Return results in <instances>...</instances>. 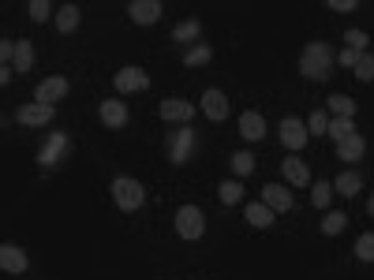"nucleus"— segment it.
<instances>
[{"instance_id": "obj_22", "label": "nucleus", "mask_w": 374, "mask_h": 280, "mask_svg": "<svg viewBox=\"0 0 374 280\" xmlns=\"http://www.w3.org/2000/svg\"><path fill=\"white\" fill-rule=\"evenodd\" d=\"M198 30H203L198 19H183V23L172 26V42H191V37H198Z\"/></svg>"}, {"instance_id": "obj_37", "label": "nucleus", "mask_w": 374, "mask_h": 280, "mask_svg": "<svg viewBox=\"0 0 374 280\" xmlns=\"http://www.w3.org/2000/svg\"><path fill=\"white\" fill-rule=\"evenodd\" d=\"M356 0H329V11H356Z\"/></svg>"}, {"instance_id": "obj_3", "label": "nucleus", "mask_w": 374, "mask_h": 280, "mask_svg": "<svg viewBox=\"0 0 374 280\" xmlns=\"http://www.w3.org/2000/svg\"><path fill=\"white\" fill-rule=\"evenodd\" d=\"M206 232V217L198 206H180L176 209V235L180 239H198Z\"/></svg>"}, {"instance_id": "obj_25", "label": "nucleus", "mask_w": 374, "mask_h": 280, "mask_svg": "<svg viewBox=\"0 0 374 280\" xmlns=\"http://www.w3.org/2000/svg\"><path fill=\"white\" fill-rule=\"evenodd\" d=\"M191 139H195V131H180V135H176V142H172V161H176V165H183V161H187Z\"/></svg>"}, {"instance_id": "obj_11", "label": "nucleus", "mask_w": 374, "mask_h": 280, "mask_svg": "<svg viewBox=\"0 0 374 280\" xmlns=\"http://www.w3.org/2000/svg\"><path fill=\"white\" fill-rule=\"evenodd\" d=\"M203 112L213 124H221V119L229 116V98H225V90H206L203 93Z\"/></svg>"}, {"instance_id": "obj_27", "label": "nucleus", "mask_w": 374, "mask_h": 280, "mask_svg": "<svg viewBox=\"0 0 374 280\" xmlns=\"http://www.w3.org/2000/svg\"><path fill=\"white\" fill-rule=\"evenodd\" d=\"M352 250H356L359 262H374V232H363V235H359Z\"/></svg>"}, {"instance_id": "obj_36", "label": "nucleus", "mask_w": 374, "mask_h": 280, "mask_svg": "<svg viewBox=\"0 0 374 280\" xmlns=\"http://www.w3.org/2000/svg\"><path fill=\"white\" fill-rule=\"evenodd\" d=\"M359 57H363V52H356V49H348V45H344V49L337 52V64H341V68H356V64H359Z\"/></svg>"}, {"instance_id": "obj_13", "label": "nucleus", "mask_w": 374, "mask_h": 280, "mask_svg": "<svg viewBox=\"0 0 374 280\" xmlns=\"http://www.w3.org/2000/svg\"><path fill=\"white\" fill-rule=\"evenodd\" d=\"M262 202L270 206L273 213H288L292 209V191H285L280 183H266L262 187Z\"/></svg>"}, {"instance_id": "obj_24", "label": "nucleus", "mask_w": 374, "mask_h": 280, "mask_svg": "<svg viewBox=\"0 0 374 280\" xmlns=\"http://www.w3.org/2000/svg\"><path fill=\"white\" fill-rule=\"evenodd\" d=\"M307 131L318 139V135H329V109H314L311 119H307Z\"/></svg>"}, {"instance_id": "obj_34", "label": "nucleus", "mask_w": 374, "mask_h": 280, "mask_svg": "<svg viewBox=\"0 0 374 280\" xmlns=\"http://www.w3.org/2000/svg\"><path fill=\"white\" fill-rule=\"evenodd\" d=\"M367 42H370V37L363 30H348V34H344V45L356 49V52H367Z\"/></svg>"}, {"instance_id": "obj_30", "label": "nucleus", "mask_w": 374, "mask_h": 280, "mask_svg": "<svg viewBox=\"0 0 374 280\" xmlns=\"http://www.w3.org/2000/svg\"><path fill=\"white\" fill-rule=\"evenodd\" d=\"M329 198H333V183L318 180V183H314V191H311V202H314V209H326V206H329Z\"/></svg>"}, {"instance_id": "obj_18", "label": "nucleus", "mask_w": 374, "mask_h": 280, "mask_svg": "<svg viewBox=\"0 0 374 280\" xmlns=\"http://www.w3.org/2000/svg\"><path fill=\"white\" fill-rule=\"evenodd\" d=\"M363 150H367V142H363V135H356L352 139H344V142H337V157L341 161H359V157H363Z\"/></svg>"}, {"instance_id": "obj_26", "label": "nucleus", "mask_w": 374, "mask_h": 280, "mask_svg": "<svg viewBox=\"0 0 374 280\" xmlns=\"http://www.w3.org/2000/svg\"><path fill=\"white\" fill-rule=\"evenodd\" d=\"M210 57H213L210 45H195V49H187L183 64H187V68H203V64H210Z\"/></svg>"}, {"instance_id": "obj_7", "label": "nucleus", "mask_w": 374, "mask_h": 280, "mask_svg": "<svg viewBox=\"0 0 374 280\" xmlns=\"http://www.w3.org/2000/svg\"><path fill=\"white\" fill-rule=\"evenodd\" d=\"M162 0H131L128 4V16L135 26H154L157 19H162Z\"/></svg>"}, {"instance_id": "obj_4", "label": "nucleus", "mask_w": 374, "mask_h": 280, "mask_svg": "<svg viewBox=\"0 0 374 280\" xmlns=\"http://www.w3.org/2000/svg\"><path fill=\"white\" fill-rule=\"evenodd\" d=\"M68 78H64V75H49L45 78V83H38L34 86V101L38 105H57V101H64V98H68Z\"/></svg>"}, {"instance_id": "obj_33", "label": "nucleus", "mask_w": 374, "mask_h": 280, "mask_svg": "<svg viewBox=\"0 0 374 280\" xmlns=\"http://www.w3.org/2000/svg\"><path fill=\"white\" fill-rule=\"evenodd\" d=\"M26 11H30L34 23H45L52 16V4H49V0H30V8H26Z\"/></svg>"}, {"instance_id": "obj_5", "label": "nucleus", "mask_w": 374, "mask_h": 280, "mask_svg": "<svg viewBox=\"0 0 374 280\" xmlns=\"http://www.w3.org/2000/svg\"><path fill=\"white\" fill-rule=\"evenodd\" d=\"M280 142H285L288 150L296 153V150H303V146L311 142V131H307V124H303V119H296V116H285V119H280Z\"/></svg>"}, {"instance_id": "obj_20", "label": "nucleus", "mask_w": 374, "mask_h": 280, "mask_svg": "<svg viewBox=\"0 0 374 280\" xmlns=\"http://www.w3.org/2000/svg\"><path fill=\"white\" fill-rule=\"evenodd\" d=\"M30 68H34V42H26V37H23V42H16V71L26 75Z\"/></svg>"}, {"instance_id": "obj_29", "label": "nucleus", "mask_w": 374, "mask_h": 280, "mask_svg": "<svg viewBox=\"0 0 374 280\" xmlns=\"http://www.w3.org/2000/svg\"><path fill=\"white\" fill-rule=\"evenodd\" d=\"M344 224H348L344 213H326V217H322V235H341Z\"/></svg>"}, {"instance_id": "obj_19", "label": "nucleus", "mask_w": 374, "mask_h": 280, "mask_svg": "<svg viewBox=\"0 0 374 280\" xmlns=\"http://www.w3.org/2000/svg\"><path fill=\"white\" fill-rule=\"evenodd\" d=\"M244 217H247V224H255V228H270V224H273V209L266 202H251L244 209Z\"/></svg>"}, {"instance_id": "obj_39", "label": "nucleus", "mask_w": 374, "mask_h": 280, "mask_svg": "<svg viewBox=\"0 0 374 280\" xmlns=\"http://www.w3.org/2000/svg\"><path fill=\"white\" fill-rule=\"evenodd\" d=\"M367 213H370V217H374V194L367 198Z\"/></svg>"}, {"instance_id": "obj_10", "label": "nucleus", "mask_w": 374, "mask_h": 280, "mask_svg": "<svg viewBox=\"0 0 374 280\" xmlns=\"http://www.w3.org/2000/svg\"><path fill=\"white\" fill-rule=\"evenodd\" d=\"M98 116H101V124H105V127L120 131V127L128 124V105H124V101H116V98H109V101H101Z\"/></svg>"}, {"instance_id": "obj_6", "label": "nucleus", "mask_w": 374, "mask_h": 280, "mask_svg": "<svg viewBox=\"0 0 374 280\" xmlns=\"http://www.w3.org/2000/svg\"><path fill=\"white\" fill-rule=\"evenodd\" d=\"M113 86H116L120 93H139V90L150 86V75H146L142 68H135V64H128V68H120V71L113 75Z\"/></svg>"}, {"instance_id": "obj_21", "label": "nucleus", "mask_w": 374, "mask_h": 280, "mask_svg": "<svg viewBox=\"0 0 374 280\" xmlns=\"http://www.w3.org/2000/svg\"><path fill=\"white\" fill-rule=\"evenodd\" d=\"M326 105H329V112H333V116H344V119H352V116H356V101L348 98V93H333Z\"/></svg>"}, {"instance_id": "obj_14", "label": "nucleus", "mask_w": 374, "mask_h": 280, "mask_svg": "<svg viewBox=\"0 0 374 280\" xmlns=\"http://www.w3.org/2000/svg\"><path fill=\"white\" fill-rule=\"evenodd\" d=\"M239 135H244L247 142H259V139H266V119H262L255 109L239 112Z\"/></svg>"}, {"instance_id": "obj_31", "label": "nucleus", "mask_w": 374, "mask_h": 280, "mask_svg": "<svg viewBox=\"0 0 374 280\" xmlns=\"http://www.w3.org/2000/svg\"><path fill=\"white\" fill-rule=\"evenodd\" d=\"M217 194H221V202H225V206H236L239 198H244V187H239L236 180H229V183H221V187H217Z\"/></svg>"}, {"instance_id": "obj_12", "label": "nucleus", "mask_w": 374, "mask_h": 280, "mask_svg": "<svg viewBox=\"0 0 374 280\" xmlns=\"http://www.w3.org/2000/svg\"><path fill=\"white\" fill-rule=\"evenodd\" d=\"M0 269L4 273H26V250L23 247H16V243H4L0 247Z\"/></svg>"}, {"instance_id": "obj_32", "label": "nucleus", "mask_w": 374, "mask_h": 280, "mask_svg": "<svg viewBox=\"0 0 374 280\" xmlns=\"http://www.w3.org/2000/svg\"><path fill=\"white\" fill-rule=\"evenodd\" d=\"M356 78H359V83H374V57H370V52H363V57H359Z\"/></svg>"}, {"instance_id": "obj_2", "label": "nucleus", "mask_w": 374, "mask_h": 280, "mask_svg": "<svg viewBox=\"0 0 374 280\" xmlns=\"http://www.w3.org/2000/svg\"><path fill=\"white\" fill-rule=\"evenodd\" d=\"M113 202L124 209V213H135V209L146 202L142 183H139V180H131V176H116V180H113Z\"/></svg>"}, {"instance_id": "obj_23", "label": "nucleus", "mask_w": 374, "mask_h": 280, "mask_svg": "<svg viewBox=\"0 0 374 280\" xmlns=\"http://www.w3.org/2000/svg\"><path fill=\"white\" fill-rule=\"evenodd\" d=\"M329 135L337 139V142H344V139H352L356 135V119H344V116H333L329 119Z\"/></svg>"}, {"instance_id": "obj_16", "label": "nucleus", "mask_w": 374, "mask_h": 280, "mask_svg": "<svg viewBox=\"0 0 374 280\" xmlns=\"http://www.w3.org/2000/svg\"><path fill=\"white\" fill-rule=\"evenodd\" d=\"M333 191L337 194H344V198H356L359 191H363V176H359L356 168H348V172H341L337 180H333Z\"/></svg>"}, {"instance_id": "obj_1", "label": "nucleus", "mask_w": 374, "mask_h": 280, "mask_svg": "<svg viewBox=\"0 0 374 280\" xmlns=\"http://www.w3.org/2000/svg\"><path fill=\"white\" fill-rule=\"evenodd\" d=\"M333 49L326 45V42H311L303 49V57H300V71H303V78H314V83H326V78L333 75L329 68H333Z\"/></svg>"}, {"instance_id": "obj_35", "label": "nucleus", "mask_w": 374, "mask_h": 280, "mask_svg": "<svg viewBox=\"0 0 374 280\" xmlns=\"http://www.w3.org/2000/svg\"><path fill=\"white\" fill-rule=\"evenodd\" d=\"M64 146H68V139L64 135H52V142H49V150H42V165H52V157H57Z\"/></svg>"}, {"instance_id": "obj_8", "label": "nucleus", "mask_w": 374, "mask_h": 280, "mask_svg": "<svg viewBox=\"0 0 374 280\" xmlns=\"http://www.w3.org/2000/svg\"><path fill=\"white\" fill-rule=\"evenodd\" d=\"M16 119H19L23 127H45L49 119H52V105L30 101V105H23V109H16Z\"/></svg>"}, {"instance_id": "obj_17", "label": "nucleus", "mask_w": 374, "mask_h": 280, "mask_svg": "<svg viewBox=\"0 0 374 280\" xmlns=\"http://www.w3.org/2000/svg\"><path fill=\"white\" fill-rule=\"evenodd\" d=\"M79 23H83V11H79L75 4L57 8V30H60V34H75V30H79Z\"/></svg>"}, {"instance_id": "obj_15", "label": "nucleus", "mask_w": 374, "mask_h": 280, "mask_svg": "<svg viewBox=\"0 0 374 280\" xmlns=\"http://www.w3.org/2000/svg\"><path fill=\"white\" fill-rule=\"evenodd\" d=\"M280 168H285V180H288L292 187H307V183H311V168H307L300 157H285V161H280Z\"/></svg>"}, {"instance_id": "obj_28", "label": "nucleus", "mask_w": 374, "mask_h": 280, "mask_svg": "<svg viewBox=\"0 0 374 280\" xmlns=\"http://www.w3.org/2000/svg\"><path fill=\"white\" fill-rule=\"evenodd\" d=\"M232 172H236V176H251V172H255V157H251L247 150H239V153H232Z\"/></svg>"}, {"instance_id": "obj_38", "label": "nucleus", "mask_w": 374, "mask_h": 280, "mask_svg": "<svg viewBox=\"0 0 374 280\" xmlns=\"http://www.w3.org/2000/svg\"><path fill=\"white\" fill-rule=\"evenodd\" d=\"M11 57H16V42H8V37H4V42H0V60H11Z\"/></svg>"}, {"instance_id": "obj_9", "label": "nucleus", "mask_w": 374, "mask_h": 280, "mask_svg": "<svg viewBox=\"0 0 374 280\" xmlns=\"http://www.w3.org/2000/svg\"><path fill=\"white\" fill-rule=\"evenodd\" d=\"M157 112H162V119H169V124H187V119L195 116V105L183 101V98H165Z\"/></svg>"}]
</instances>
